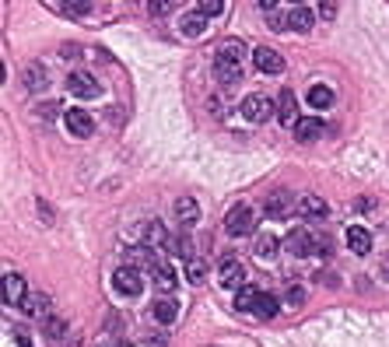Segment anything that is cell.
Masks as SVG:
<instances>
[{"label": "cell", "instance_id": "obj_1", "mask_svg": "<svg viewBox=\"0 0 389 347\" xmlns=\"http://www.w3.org/2000/svg\"><path fill=\"white\" fill-rule=\"evenodd\" d=\"M242 60H246V46L242 42H235V39L221 42L217 53H214V71H217V78L225 81V84L242 81Z\"/></svg>", "mask_w": 389, "mask_h": 347}, {"label": "cell", "instance_id": "obj_2", "mask_svg": "<svg viewBox=\"0 0 389 347\" xmlns=\"http://www.w3.org/2000/svg\"><path fill=\"white\" fill-rule=\"evenodd\" d=\"M225 231H228V235H235V239H242V235H253V231H256L253 207H246V204L232 207V211H228V217H225Z\"/></svg>", "mask_w": 389, "mask_h": 347}, {"label": "cell", "instance_id": "obj_3", "mask_svg": "<svg viewBox=\"0 0 389 347\" xmlns=\"http://www.w3.org/2000/svg\"><path fill=\"white\" fill-rule=\"evenodd\" d=\"M113 284H116V292H120V295H127V299L141 295V292H144V281H141V267H134V263L120 267V270L113 274Z\"/></svg>", "mask_w": 389, "mask_h": 347}, {"label": "cell", "instance_id": "obj_4", "mask_svg": "<svg viewBox=\"0 0 389 347\" xmlns=\"http://www.w3.org/2000/svg\"><path fill=\"white\" fill-rule=\"evenodd\" d=\"M242 116L249 123H266L270 116H273V102L263 98V95H246L242 98Z\"/></svg>", "mask_w": 389, "mask_h": 347}, {"label": "cell", "instance_id": "obj_5", "mask_svg": "<svg viewBox=\"0 0 389 347\" xmlns=\"http://www.w3.org/2000/svg\"><path fill=\"white\" fill-rule=\"evenodd\" d=\"M253 64H256L260 74H281L284 71V56L277 49H270V46H260V49H253Z\"/></svg>", "mask_w": 389, "mask_h": 347}, {"label": "cell", "instance_id": "obj_6", "mask_svg": "<svg viewBox=\"0 0 389 347\" xmlns=\"http://www.w3.org/2000/svg\"><path fill=\"white\" fill-rule=\"evenodd\" d=\"M67 91H71V95H78V98H95V95L102 91V84H98L91 74H84V71H74V74L67 78Z\"/></svg>", "mask_w": 389, "mask_h": 347}, {"label": "cell", "instance_id": "obj_7", "mask_svg": "<svg viewBox=\"0 0 389 347\" xmlns=\"http://www.w3.org/2000/svg\"><path fill=\"white\" fill-rule=\"evenodd\" d=\"M277 120H281L284 127H295L302 120V116H298V98H295L291 88H284L281 98H277Z\"/></svg>", "mask_w": 389, "mask_h": 347}, {"label": "cell", "instance_id": "obj_8", "mask_svg": "<svg viewBox=\"0 0 389 347\" xmlns=\"http://www.w3.org/2000/svg\"><path fill=\"white\" fill-rule=\"evenodd\" d=\"M64 123H67V130H71L74 137H91V134H95V120H91L84 109H67Z\"/></svg>", "mask_w": 389, "mask_h": 347}, {"label": "cell", "instance_id": "obj_9", "mask_svg": "<svg viewBox=\"0 0 389 347\" xmlns=\"http://www.w3.org/2000/svg\"><path fill=\"white\" fill-rule=\"evenodd\" d=\"M295 211L305 217V221H323L326 214H329V207H326V200L323 197H312V193H305L298 204H295Z\"/></svg>", "mask_w": 389, "mask_h": 347}, {"label": "cell", "instance_id": "obj_10", "mask_svg": "<svg viewBox=\"0 0 389 347\" xmlns=\"http://www.w3.org/2000/svg\"><path fill=\"white\" fill-rule=\"evenodd\" d=\"M291 207H295V200H291V193H288V190L266 193V200H263V211H266V217H284Z\"/></svg>", "mask_w": 389, "mask_h": 347}, {"label": "cell", "instance_id": "obj_11", "mask_svg": "<svg viewBox=\"0 0 389 347\" xmlns=\"http://www.w3.org/2000/svg\"><path fill=\"white\" fill-rule=\"evenodd\" d=\"M217 277H221V284H225V287H239V284L246 281V267H242L235 256H225V260H221Z\"/></svg>", "mask_w": 389, "mask_h": 347}, {"label": "cell", "instance_id": "obj_12", "mask_svg": "<svg viewBox=\"0 0 389 347\" xmlns=\"http://www.w3.org/2000/svg\"><path fill=\"white\" fill-rule=\"evenodd\" d=\"M288 249H291L295 256H309V253H316V249H319V242L309 235L305 228H295L291 235H288Z\"/></svg>", "mask_w": 389, "mask_h": 347}, {"label": "cell", "instance_id": "obj_13", "mask_svg": "<svg viewBox=\"0 0 389 347\" xmlns=\"http://www.w3.org/2000/svg\"><path fill=\"white\" fill-rule=\"evenodd\" d=\"M347 246H351V253L354 256H368V249H372V235L361 228V224H351L347 228Z\"/></svg>", "mask_w": 389, "mask_h": 347}, {"label": "cell", "instance_id": "obj_14", "mask_svg": "<svg viewBox=\"0 0 389 347\" xmlns=\"http://www.w3.org/2000/svg\"><path fill=\"white\" fill-rule=\"evenodd\" d=\"M4 302L8 305H21L25 302V277L21 274H8L4 277Z\"/></svg>", "mask_w": 389, "mask_h": 347}, {"label": "cell", "instance_id": "obj_15", "mask_svg": "<svg viewBox=\"0 0 389 347\" xmlns=\"http://www.w3.org/2000/svg\"><path fill=\"white\" fill-rule=\"evenodd\" d=\"M176 217H179V224H183V228H193V224L200 221V207H197V200H193V197H179V200H176Z\"/></svg>", "mask_w": 389, "mask_h": 347}, {"label": "cell", "instance_id": "obj_16", "mask_svg": "<svg viewBox=\"0 0 389 347\" xmlns=\"http://www.w3.org/2000/svg\"><path fill=\"white\" fill-rule=\"evenodd\" d=\"M207 15L203 11H193V15H183V21H179V32L183 35H190V39H197V35H203L207 32Z\"/></svg>", "mask_w": 389, "mask_h": 347}, {"label": "cell", "instance_id": "obj_17", "mask_svg": "<svg viewBox=\"0 0 389 347\" xmlns=\"http://www.w3.org/2000/svg\"><path fill=\"white\" fill-rule=\"evenodd\" d=\"M295 137H298V141H316V137H323V120L302 116V120L295 123Z\"/></svg>", "mask_w": 389, "mask_h": 347}, {"label": "cell", "instance_id": "obj_18", "mask_svg": "<svg viewBox=\"0 0 389 347\" xmlns=\"http://www.w3.org/2000/svg\"><path fill=\"white\" fill-rule=\"evenodd\" d=\"M151 316H154L158 323H176V316H179V305H176L172 299H158V302L151 305Z\"/></svg>", "mask_w": 389, "mask_h": 347}, {"label": "cell", "instance_id": "obj_19", "mask_svg": "<svg viewBox=\"0 0 389 347\" xmlns=\"http://www.w3.org/2000/svg\"><path fill=\"white\" fill-rule=\"evenodd\" d=\"M277 309H281V302H277L273 295H263V292H260V299H256V305H253V316H256V319H273Z\"/></svg>", "mask_w": 389, "mask_h": 347}, {"label": "cell", "instance_id": "obj_20", "mask_svg": "<svg viewBox=\"0 0 389 347\" xmlns=\"http://www.w3.org/2000/svg\"><path fill=\"white\" fill-rule=\"evenodd\" d=\"M256 299H260V292H256L253 284H239V292H235V309H239V312H253Z\"/></svg>", "mask_w": 389, "mask_h": 347}, {"label": "cell", "instance_id": "obj_21", "mask_svg": "<svg viewBox=\"0 0 389 347\" xmlns=\"http://www.w3.org/2000/svg\"><path fill=\"white\" fill-rule=\"evenodd\" d=\"M288 18H291V28L295 32H312V25H316V15L309 8H302V4H295V11Z\"/></svg>", "mask_w": 389, "mask_h": 347}, {"label": "cell", "instance_id": "obj_22", "mask_svg": "<svg viewBox=\"0 0 389 347\" xmlns=\"http://www.w3.org/2000/svg\"><path fill=\"white\" fill-rule=\"evenodd\" d=\"M141 231H144V242H147V246H154V249L169 242V231H165V228H161L158 221H147V224H144Z\"/></svg>", "mask_w": 389, "mask_h": 347}, {"label": "cell", "instance_id": "obj_23", "mask_svg": "<svg viewBox=\"0 0 389 347\" xmlns=\"http://www.w3.org/2000/svg\"><path fill=\"white\" fill-rule=\"evenodd\" d=\"M154 284L161 287V292H172V287H176V270L169 263H158L154 267Z\"/></svg>", "mask_w": 389, "mask_h": 347}, {"label": "cell", "instance_id": "obj_24", "mask_svg": "<svg viewBox=\"0 0 389 347\" xmlns=\"http://www.w3.org/2000/svg\"><path fill=\"white\" fill-rule=\"evenodd\" d=\"M309 105H312V109H329V105H333V91H329L326 84L309 88Z\"/></svg>", "mask_w": 389, "mask_h": 347}, {"label": "cell", "instance_id": "obj_25", "mask_svg": "<svg viewBox=\"0 0 389 347\" xmlns=\"http://www.w3.org/2000/svg\"><path fill=\"white\" fill-rule=\"evenodd\" d=\"M179 8V0H147V11L154 15V18H165V15H172Z\"/></svg>", "mask_w": 389, "mask_h": 347}, {"label": "cell", "instance_id": "obj_26", "mask_svg": "<svg viewBox=\"0 0 389 347\" xmlns=\"http://www.w3.org/2000/svg\"><path fill=\"white\" fill-rule=\"evenodd\" d=\"M273 253H277V239H273V235H260V239H256V256H260V260H270Z\"/></svg>", "mask_w": 389, "mask_h": 347}, {"label": "cell", "instance_id": "obj_27", "mask_svg": "<svg viewBox=\"0 0 389 347\" xmlns=\"http://www.w3.org/2000/svg\"><path fill=\"white\" fill-rule=\"evenodd\" d=\"M134 267H158V260H154V253H147V249H130V256H127Z\"/></svg>", "mask_w": 389, "mask_h": 347}, {"label": "cell", "instance_id": "obj_28", "mask_svg": "<svg viewBox=\"0 0 389 347\" xmlns=\"http://www.w3.org/2000/svg\"><path fill=\"white\" fill-rule=\"evenodd\" d=\"M25 78H28V88L35 91V88H46V71L39 67V64H32L28 71H25Z\"/></svg>", "mask_w": 389, "mask_h": 347}, {"label": "cell", "instance_id": "obj_29", "mask_svg": "<svg viewBox=\"0 0 389 347\" xmlns=\"http://www.w3.org/2000/svg\"><path fill=\"white\" fill-rule=\"evenodd\" d=\"M21 305H25L28 316H42V312H46V299H42V295H32V299H25Z\"/></svg>", "mask_w": 389, "mask_h": 347}, {"label": "cell", "instance_id": "obj_30", "mask_svg": "<svg viewBox=\"0 0 389 347\" xmlns=\"http://www.w3.org/2000/svg\"><path fill=\"white\" fill-rule=\"evenodd\" d=\"M165 246H169V253H172V256H183V260H190V242H186V239H169Z\"/></svg>", "mask_w": 389, "mask_h": 347}, {"label": "cell", "instance_id": "obj_31", "mask_svg": "<svg viewBox=\"0 0 389 347\" xmlns=\"http://www.w3.org/2000/svg\"><path fill=\"white\" fill-rule=\"evenodd\" d=\"M200 11H203L207 18H217L221 11H225V0H200Z\"/></svg>", "mask_w": 389, "mask_h": 347}, {"label": "cell", "instance_id": "obj_32", "mask_svg": "<svg viewBox=\"0 0 389 347\" xmlns=\"http://www.w3.org/2000/svg\"><path fill=\"white\" fill-rule=\"evenodd\" d=\"M186 274H190V281H193V284H200V281L207 277V267H203L200 260H190V267H186Z\"/></svg>", "mask_w": 389, "mask_h": 347}, {"label": "cell", "instance_id": "obj_33", "mask_svg": "<svg viewBox=\"0 0 389 347\" xmlns=\"http://www.w3.org/2000/svg\"><path fill=\"white\" fill-rule=\"evenodd\" d=\"M88 8H91L88 0H64V11L67 15H88Z\"/></svg>", "mask_w": 389, "mask_h": 347}, {"label": "cell", "instance_id": "obj_34", "mask_svg": "<svg viewBox=\"0 0 389 347\" xmlns=\"http://www.w3.org/2000/svg\"><path fill=\"white\" fill-rule=\"evenodd\" d=\"M319 15H323V21H333L337 18V0H319Z\"/></svg>", "mask_w": 389, "mask_h": 347}, {"label": "cell", "instance_id": "obj_35", "mask_svg": "<svg viewBox=\"0 0 389 347\" xmlns=\"http://www.w3.org/2000/svg\"><path fill=\"white\" fill-rule=\"evenodd\" d=\"M288 302H291V305H302V302H305V292L291 284V287H288Z\"/></svg>", "mask_w": 389, "mask_h": 347}, {"label": "cell", "instance_id": "obj_36", "mask_svg": "<svg viewBox=\"0 0 389 347\" xmlns=\"http://www.w3.org/2000/svg\"><path fill=\"white\" fill-rule=\"evenodd\" d=\"M57 109H60V105H57V102H46V105H42V109H39V112H42V116H46V120H53V116H57Z\"/></svg>", "mask_w": 389, "mask_h": 347}, {"label": "cell", "instance_id": "obj_37", "mask_svg": "<svg viewBox=\"0 0 389 347\" xmlns=\"http://www.w3.org/2000/svg\"><path fill=\"white\" fill-rule=\"evenodd\" d=\"M15 333H18V344H21V347H28V344H32V337H28V330H25V326H18Z\"/></svg>", "mask_w": 389, "mask_h": 347}, {"label": "cell", "instance_id": "obj_38", "mask_svg": "<svg viewBox=\"0 0 389 347\" xmlns=\"http://www.w3.org/2000/svg\"><path fill=\"white\" fill-rule=\"evenodd\" d=\"M78 56H81L78 46H64V60H78Z\"/></svg>", "mask_w": 389, "mask_h": 347}, {"label": "cell", "instance_id": "obj_39", "mask_svg": "<svg viewBox=\"0 0 389 347\" xmlns=\"http://www.w3.org/2000/svg\"><path fill=\"white\" fill-rule=\"evenodd\" d=\"M256 4H260L263 11H273V8H277V0H256Z\"/></svg>", "mask_w": 389, "mask_h": 347}, {"label": "cell", "instance_id": "obj_40", "mask_svg": "<svg viewBox=\"0 0 389 347\" xmlns=\"http://www.w3.org/2000/svg\"><path fill=\"white\" fill-rule=\"evenodd\" d=\"M144 347H161V344H158V340H147V344H144Z\"/></svg>", "mask_w": 389, "mask_h": 347}, {"label": "cell", "instance_id": "obj_41", "mask_svg": "<svg viewBox=\"0 0 389 347\" xmlns=\"http://www.w3.org/2000/svg\"><path fill=\"white\" fill-rule=\"evenodd\" d=\"M291 4H305V0H291Z\"/></svg>", "mask_w": 389, "mask_h": 347}, {"label": "cell", "instance_id": "obj_42", "mask_svg": "<svg viewBox=\"0 0 389 347\" xmlns=\"http://www.w3.org/2000/svg\"><path fill=\"white\" fill-rule=\"evenodd\" d=\"M109 347H120V344H109Z\"/></svg>", "mask_w": 389, "mask_h": 347}]
</instances>
